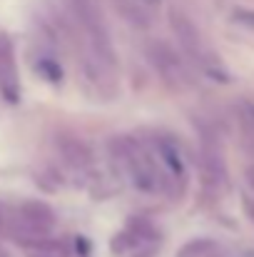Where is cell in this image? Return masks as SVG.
Returning <instances> with one entry per match:
<instances>
[{"label":"cell","instance_id":"1","mask_svg":"<svg viewBox=\"0 0 254 257\" xmlns=\"http://www.w3.org/2000/svg\"><path fill=\"white\" fill-rule=\"evenodd\" d=\"M112 163L122 170L130 185L145 195H172L167 177L155 160L152 150L130 135H117L107 145Z\"/></svg>","mask_w":254,"mask_h":257},{"label":"cell","instance_id":"2","mask_svg":"<svg viewBox=\"0 0 254 257\" xmlns=\"http://www.w3.org/2000/svg\"><path fill=\"white\" fill-rule=\"evenodd\" d=\"M169 25H172V33L177 35V43L182 45L184 55L194 63L197 70H202L212 80H227L222 60L209 48V43L204 40V35L199 33V28L194 25L192 18H187L182 10H172L169 13Z\"/></svg>","mask_w":254,"mask_h":257},{"label":"cell","instance_id":"3","mask_svg":"<svg viewBox=\"0 0 254 257\" xmlns=\"http://www.w3.org/2000/svg\"><path fill=\"white\" fill-rule=\"evenodd\" d=\"M147 60L152 65V70L160 75V80L174 90V92H182L189 87V70L187 65L182 63V58L177 55V50L165 43V40H152L147 45Z\"/></svg>","mask_w":254,"mask_h":257},{"label":"cell","instance_id":"4","mask_svg":"<svg viewBox=\"0 0 254 257\" xmlns=\"http://www.w3.org/2000/svg\"><path fill=\"white\" fill-rule=\"evenodd\" d=\"M150 150L167 177L169 187H172V197H182L179 192H184V185H187V163H184L179 143L165 133H157L150 143Z\"/></svg>","mask_w":254,"mask_h":257},{"label":"cell","instance_id":"5","mask_svg":"<svg viewBox=\"0 0 254 257\" xmlns=\"http://www.w3.org/2000/svg\"><path fill=\"white\" fill-rule=\"evenodd\" d=\"M197 170L202 177V185L214 192L222 195L229 187V172L224 163V153L219 140H212L209 135H202V145H199V155H197Z\"/></svg>","mask_w":254,"mask_h":257},{"label":"cell","instance_id":"6","mask_svg":"<svg viewBox=\"0 0 254 257\" xmlns=\"http://www.w3.org/2000/svg\"><path fill=\"white\" fill-rule=\"evenodd\" d=\"M55 145H58V153H60V158L65 160L68 168H73L78 172H87L92 168V153L78 135L60 133L55 138Z\"/></svg>","mask_w":254,"mask_h":257},{"label":"cell","instance_id":"7","mask_svg":"<svg viewBox=\"0 0 254 257\" xmlns=\"http://www.w3.org/2000/svg\"><path fill=\"white\" fill-rule=\"evenodd\" d=\"M0 92L15 102L20 95V80H18V68H15V53L13 43L8 35L0 33Z\"/></svg>","mask_w":254,"mask_h":257},{"label":"cell","instance_id":"8","mask_svg":"<svg viewBox=\"0 0 254 257\" xmlns=\"http://www.w3.org/2000/svg\"><path fill=\"white\" fill-rule=\"evenodd\" d=\"M23 250L28 257H68V245L63 240H53V237L28 242Z\"/></svg>","mask_w":254,"mask_h":257},{"label":"cell","instance_id":"9","mask_svg":"<svg viewBox=\"0 0 254 257\" xmlns=\"http://www.w3.org/2000/svg\"><path fill=\"white\" fill-rule=\"evenodd\" d=\"M174 257H222V245L209 237L189 240L187 245H182V250Z\"/></svg>","mask_w":254,"mask_h":257},{"label":"cell","instance_id":"10","mask_svg":"<svg viewBox=\"0 0 254 257\" xmlns=\"http://www.w3.org/2000/svg\"><path fill=\"white\" fill-rule=\"evenodd\" d=\"M115 8L122 13V18L127 23H132L135 28H150V15L147 10L137 3V0H115Z\"/></svg>","mask_w":254,"mask_h":257},{"label":"cell","instance_id":"11","mask_svg":"<svg viewBox=\"0 0 254 257\" xmlns=\"http://www.w3.org/2000/svg\"><path fill=\"white\" fill-rule=\"evenodd\" d=\"M35 73H38L43 80L55 83V85L63 80V68H60V63H58L53 55H48V53L38 55V60H35Z\"/></svg>","mask_w":254,"mask_h":257},{"label":"cell","instance_id":"12","mask_svg":"<svg viewBox=\"0 0 254 257\" xmlns=\"http://www.w3.org/2000/svg\"><path fill=\"white\" fill-rule=\"evenodd\" d=\"M232 18H234L237 25H244V28L254 30V10H234Z\"/></svg>","mask_w":254,"mask_h":257},{"label":"cell","instance_id":"13","mask_svg":"<svg viewBox=\"0 0 254 257\" xmlns=\"http://www.w3.org/2000/svg\"><path fill=\"white\" fill-rule=\"evenodd\" d=\"M244 212H247V217L254 222V200L252 197H244Z\"/></svg>","mask_w":254,"mask_h":257},{"label":"cell","instance_id":"14","mask_svg":"<svg viewBox=\"0 0 254 257\" xmlns=\"http://www.w3.org/2000/svg\"><path fill=\"white\" fill-rule=\"evenodd\" d=\"M244 180H247V185H249V190L254 192V165H249L247 170H244Z\"/></svg>","mask_w":254,"mask_h":257},{"label":"cell","instance_id":"15","mask_svg":"<svg viewBox=\"0 0 254 257\" xmlns=\"http://www.w3.org/2000/svg\"><path fill=\"white\" fill-rule=\"evenodd\" d=\"M0 257H13L10 252H5V250H0Z\"/></svg>","mask_w":254,"mask_h":257},{"label":"cell","instance_id":"16","mask_svg":"<svg viewBox=\"0 0 254 257\" xmlns=\"http://www.w3.org/2000/svg\"><path fill=\"white\" fill-rule=\"evenodd\" d=\"M140 3H160V0H140Z\"/></svg>","mask_w":254,"mask_h":257},{"label":"cell","instance_id":"17","mask_svg":"<svg viewBox=\"0 0 254 257\" xmlns=\"http://www.w3.org/2000/svg\"><path fill=\"white\" fill-rule=\"evenodd\" d=\"M252 125H254V110H252Z\"/></svg>","mask_w":254,"mask_h":257}]
</instances>
